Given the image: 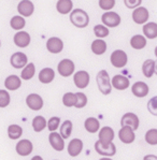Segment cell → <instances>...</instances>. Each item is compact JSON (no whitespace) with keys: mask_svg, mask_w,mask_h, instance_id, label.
I'll list each match as a JSON object with an SVG mask.
<instances>
[{"mask_svg":"<svg viewBox=\"0 0 157 160\" xmlns=\"http://www.w3.org/2000/svg\"><path fill=\"white\" fill-rule=\"evenodd\" d=\"M70 21L75 27L78 28H84L89 23V16L84 10L82 9H75L71 12L70 14Z\"/></svg>","mask_w":157,"mask_h":160,"instance_id":"obj_1","label":"cell"},{"mask_svg":"<svg viewBox=\"0 0 157 160\" xmlns=\"http://www.w3.org/2000/svg\"><path fill=\"white\" fill-rule=\"evenodd\" d=\"M97 85L100 92L104 95H109L112 92V82L110 80V76L105 70H101L98 72L96 76Z\"/></svg>","mask_w":157,"mask_h":160,"instance_id":"obj_2","label":"cell"},{"mask_svg":"<svg viewBox=\"0 0 157 160\" xmlns=\"http://www.w3.org/2000/svg\"><path fill=\"white\" fill-rule=\"evenodd\" d=\"M110 60H111L112 66H114L115 68H124L127 65L128 61V56L122 50H116L110 56Z\"/></svg>","mask_w":157,"mask_h":160,"instance_id":"obj_3","label":"cell"},{"mask_svg":"<svg viewBox=\"0 0 157 160\" xmlns=\"http://www.w3.org/2000/svg\"><path fill=\"white\" fill-rule=\"evenodd\" d=\"M139 117L137 116L134 113H126L124 114V116L122 117L121 119V125L122 127H129L131 128L134 131H136L139 128Z\"/></svg>","mask_w":157,"mask_h":160,"instance_id":"obj_4","label":"cell"},{"mask_svg":"<svg viewBox=\"0 0 157 160\" xmlns=\"http://www.w3.org/2000/svg\"><path fill=\"white\" fill-rule=\"evenodd\" d=\"M95 149L99 155H102V156H108L111 157L114 156L115 152H116V146L111 143V144H104L98 140V141L95 143Z\"/></svg>","mask_w":157,"mask_h":160,"instance_id":"obj_5","label":"cell"},{"mask_svg":"<svg viewBox=\"0 0 157 160\" xmlns=\"http://www.w3.org/2000/svg\"><path fill=\"white\" fill-rule=\"evenodd\" d=\"M57 69L61 76L67 78V76H70L71 74H73L75 66H74V63H73V61L70 60V59H63V60L58 63Z\"/></svg>","mask_w":157,"mask_h":160,"instance_id":"obj_6","label":"cell"},{"mask_svg":"<svg viewBox=\"0 0 157 160\" xmlns=\"http://www.w3.org/2000/svg\"><path fill=\"white\" fill-rule=\"evenodd\" d=\"M26 104L29 109L33 111H39L43 108V99L38 93H30L26 98Z\"/></svg>","mask_w":157,"mask_h":160,"instance_id":"obj_7","label":"cell"},{"mask_svg":"<svg viewBox=\"0 0 157 160\" xmlns=\"http://www.w3.org/2000/svg\"><path fill=\"white\" fill-rule=\"evenodd\" d=\"M89 74L86 71H78L73 76V82H74L75 86L80 89H84L86 88L88 84H89Z\"/></svg>","mask_w":157,"mask_h":160,"instance_id":"obj_8","label":"cell"},{"mask_svg":"<svg viewBox=\"0 0 157 160\" xmlns=\"http://www.w3.org/2000/svg\"><path fill=\"white\" fill-rule=\"evenodd\" d=\"M101 21L108 27H117L121 24V16L116 12H107L101 16Z\"/></svg>","mask_w":157,"mask_h":160,"instance_id":"obj_9","label":"cell"},{"mask_svg":"<svg viewBox=\"0 0 157 160\" xmlns=\"http://www.w3.org/2000/svg\"><path fill=\"white\" fill-rule=\"evenodd\" d=\"M63 138L61 137L60 133L57 132H51L48 135V141H50L51 146L55 149L56 152H61L65 148V142H63Z\"/></svg>","mask_w":157,"mask_h":160,"instance_id":"obj_10","label":"cell"},{"mask_svg":"<svg viewBox=\"0 0 157 160\" xmlns=\"http://www.w3.org/2000/svg\"><path fill=\"white\" fill-rule=\"evenodd\" d=\"M10 62H11V65L13 66L14 68L21 69L27 66L28 58H27L26 54L22 53V52H18V53H14L13 55L11 56Z\"/></svg>","mask_w":157,"mask_h":160,"instance_id":"obj_11","label":"cell"},{"mask_svg":"<svg viewBox=\"0 0 157 160\" xmlns=\"http://www.w3.org/2000/svg\"><path fill=\"white\" fill-rule=\"evenodd\" d=\"M16 152L19 155V156H28L33 152V145L29 140H21L18 144H16Z\"/></svg>","mask_w":157,"mask_h":160,"instance_id":"obj_12","label":"cell"},{"mask_svg":"<svg viewBox=\"0 0 157 160\" xmlns=\"http://www.w3.org/2000/svg\"><path fill=\"white\" fill-rule=\"evenodd\" d=\"M119 140L125 144H131L134 143L136 135L131 128L129 127H122L121 130L119 131Z\"/></svg>","mask_w":157,"mask_h":160,"instance_id":"obj_13","label":"cell"},{"mask_svg":"<svg viewBox=\"0 0 157 160\" xmlns=\"http://www.w3.org/2000/svg\"><path fill=\"white\" fill-rule=\"evenodd\" d=\"M46 48L50 53L52 54H58L63 51V42L60 40L59 38L56 37H52L48 40L46 42Z\"/></svg>","mask_w":157,"mask_h":160,"instance_id":"obj_14","label":"cell"},{"mask_svg":"<svg viewBox=\"0 0 157 160\" xmlns=\"http://www.w3.org/2000/svg\"><path fill=\"white\" fill-rule=\"evenodd\" d=\"M149 11L144 7H139L134 11L132 13V19H134V23L137 24H144L148 22L149 19Z\"/></svg>","mask_w":157,"mask_h":160,"instance_id":"obj_15","label":"cell"},{"mask_svg":"<svg viewBox=\"0 0 157 160\" xmlns=\"http://www.w3.org/2000/svg\"><path fill=\"white\" fill-rule=\"evenodd\" d=\"M35 11V6L30 0H22L18 6V12L23 16H30Z\"/></svg>","mask_w":157,"mask_h":160,"instance_id":"obj_16","label":"cell"},{"mask_svg":"<svg viewBox=\"0 0 157 160\" xmlns=\"http://www.w3.org/2000/svg\"><path fill=\"white\" fill-rule=\"evenodd\" d=\"M112 86L117 90H125L129 87V78L124 75L116 74L112 78Z\"/></svg>","mask_w":157,"mask_h":160,"instance_id":"obj_17","label":"cell"},{"mask_svg":"<svg viewBox=\"0 0 157 160\" xmlns=\"http://www.w3.org/2000/svg\"><path fill=\"white\" fill-rule=\"evenodd\" d=\"M14 43L18 48H26L30 43V36L26 31H18L14 34Z\"/></svg>","mask_w":157,"mask_h":160,"instance_id":"obj_18","label":"cell"},{"mask_svg":"<svg viewBox=\"0 0 157 160\" xmlns=\"http://www.w3.org/2000/svg\"><path fill=\"white\" fill-rule=\"evenodd\" d=\"M99 141L104 144H111L114 139V131L111 127H104L99 131Z\"/></svg>","mask_w":157,"mask_h":160,"instance_id":"obj_19","label":"cell"},{"mask_svg":"<svg viewBox=\"0 0 157 160\" xmlns=\"http://www.w3.org/2000/svg\"><path fill=\"white\" fill-rule=\"evenodd\" d=\"M83 149V142L80 139H73L68 145V154L71 157H77Z\"/></svg>","mask_w":157,"mask_h":160,"instance_id":"obj_20","label":"cell"},{"mask_svg":"<svg viewBox=\"0 0 157 160\" xmlns=\"http://www.w3.org/2000/svg\"><path fill=\"white\" fill-rule=\"evenodd\" d=\"M131 92L134 96H136V97L143 98L149 93V86L146 83H144V82H137L132 85Z\"/></svg>","mask_w":157,"mask_h":160,"instance_id":"obj_21","label":"cell"},{"mask_svg":"<svg viewBox=\"0 0 157 160\" xmlns=\"http://www.w3.org/2000/svg\"><path fill=\"white\" fill-rule=\"evenodd\" d=\"M22 85L21 78L18 75H9L4 81V86L9 90H18Z\"/></svg>","mask_w":157,"mask_h":160,"instance_id":"obj_22","label":"cell"},{"mask_svg":"<svg viewBox=\"0 0 157 160\" xmlns=\"http://www.w3.org/2000/svg\"><path fill=\"white\" fill-rule=\"evenodd\" d=\"M55 78V72L51 68H44L39 73V81L43 84H48L52 83V81Z\"/></svg>","mask_w":157,"mask_h":160,"instance_id":"obj_23","label":"cell"},{"mask_svg":"<svg viewBox=\"0 0 157 160\" xmlns=\"http://www.w3.org/2000/svg\"><path fill=\"white\" fill-rule=\"evenodd\" d=\"M84 127L86 129V131L89 132V133H96L100 128V122L97 118L88 117L84 122Z\"/></svg>","mask_w":157,"mask_h":160,"instance_id":"obj_24","label":"cell"},{"mask_svg":"<svg viewBox=\"0 0 157 160\" xmlns=\"http://www.w3.org/2000/svg\"><path fill=\"white\" fill-rule=\"evenodd\" d=\"M155 66L156 62L153 60V59H148L143 62V66H142V72H143V75L145 78H152L153 74L155 73Z\"/></svg>","mask_w":157,"mask_h":160,"instance_id":"obj_25","label":"cell"},{"mask_svg":"<svg viewBox=\"0 0 157 160\" xmlns=\"http://www.w3.org/2000/svg\"><path fill=\"white\" fill-rule=\"evenodd\" d=\"M72 0H58L56 4V9L60 14H69L72 10Z\"/></svg>","mask_w":157,"mask_h":160,"instance_id":"obj_26","label":"cell"},{"mask_svg":"<svg viewBox=\"0 0 157 160\" xmlns=\"http://www.w3.org/2000/svg\"><path fill=\"white\" fill-rule=\"evenodd\" d=\"M130 45L134 50H142V48H144L146 45L145 37L141 36V34H136V36H134L130 40Z\"/></svg>","mask_w":157,"mask_h":160,"instance_id":"obj_27","label":"cell"},{"mask_svg":"<svg viewBox=\"0 0 157 160\" xmlns=\"http://www.w3.org/2000/svg\"><path fill=\"white\" fill-rule=\"evenodd\" d=\"M143 33L148 39L157 38V24L156 23H146L143 26Z\"/></svg>","mask_w":157,"mask_h":160,"instance_id":"obj_28","label":"cell"},{"mask_svg":"<svg viewBox=\"0 0 157 160\" xmlns=\"http://www.w3.org/2000/svg\"><path fill=\"white\" fill-rule=\"evenodd\" d=\"M92 51H93V53L96 54V55H102V54H104L105 51H107V43H105L104 40L97 39V40L93 41Z\"/></svg>","mask_w":157,"mask_h":160,"instance_id":"obj_29","label":"cell"},{"mask_svg":"<svg viewBox=\"0 0 157 160\" xmlns=\"http://www.w3.org/2000/svg\"><path fill=\"white\" fill-rule=\"evenodd\" d=\"M35 72H36L35 65H33V62H30L23 69V71H22V74H21V78H23V80H25V81H29V80H31V78H33Z\"/></svg>","mask_w":157,"mask_h":160,"instance_id":"obj_30","label":"cell"},{"mask_svg":"<svg viewBox=\"0 0 157 160\" xmlns=\"http://www.w3.org/2000/svg\"><path fill=\"white\" fill-rule=\"evenodd\" d=\"M23 134V129L18 125H11L8 128V135L11 140H18Z\"/></svg>","mask_w":157,"mask_h":160,"instance_id":"obj_31","label":"cell"},{"mask_svg":"<svg viewBox=\"0 0 157 160\" xmlns=\"http://www.w3.org/2000/svg\"><path fill=\"white\" fill-rule=\"evenodd\" d=\"M48 126V122H46L45 118L43 116H36L33 120V128L36 132H41L42 130Z\"/></svg>","mask_w":157,"mask_h":160,"instance_id":"obj_32","label":"cell"},{"mask_svg":"<svg viewBox=\"0 0 157 160\" xmlns=\"http://www.w3.org/2000/svg\"><path fill=\"white\" fill-rule=\"evenodd\" d=\"M63 103L67 108L75 107V104H77V93H73V92L65 93L63 97Z\"/></svg>","mask_w":157,"mask_h":160,"instance_id":"obj_33","label":"cell"},{"mask_svg":"<svg viewBox=\"0 0 157 160\" xmlns=\"http://www.w3.org/2000/svg\"><path fill=\"white\" fill-rule=\"evenodd\" d=\"M72 122L71 120H65L60 126V134L63 139H69L72 132Z\"/></svg>","mask_w":157,"mask_h":160,"instance_id":"obj_34","label":"cell"},{"mask_svg":"<svg viewBox=\"0 0 157 160\" xmlns=\"http://www.w3.org/2000/svg\"><path fill=\"white\" fill-rule=\"evenodd\" d=\"M10 25L14 30H21L25 27V19H24V17L18 15L13 16L11 18V22H10Z\"/></svg>","mask_w":157,"mask_h":160,"instance_id":"obj_35","label":"cell"},{"mask_svg":"<svg viewBox=\"0 0 157 160\" xmlns=\"http://www.w3.org/2000/svg\"><path fill=\"white\" fill-rule=\"evenodd\" d=\"M145 141L149 145H157V129H149L146 131Z\"/></svg>","mask_w":157,"mask_h":160,"instance_id":"obj_36","label":"cell"},{"mask_svg":"<svg viewBox=\"0 0 157 160\" xmlns=\"http://www.w3.org/2000/svg\"><path fill=\"white\" fill-rule=\"evenodd\" d=\"M109 29L104 25H97L94 27V33L97 38H105L109 36Z\"/></svg>","mask_w":157,"mask_h":160,"instance_id":"obj_37","label":"cell"},{"mask_svg":"<svg viewBox=\"0 0 157 160\" xmlns=\"http://www.w3.org/2000/svg\"><path fill=\"white\" fill-rule=\"evenodd\" d=\"M60 124V118L57 116L51 117L48 122V128L51 132H55V130H57L58 126Z\"/></svg>","mask_w":157,"mask_h":160,"instance_id":"obj_38","label":"cell"},{"mask_svg":"<svg viewBox=\"0 0 157 160\" xmlns=\"http://www.w3.org/2000/svg\"><path fill=\"white\" fill-rule=\"evenodd\" d=\"M10 104V95L4 89L0 90V108H6Z\"/></svg>","mask_w":157,"mask_h":160,"instance_id":"obj_39","label":"cell"},{"mask_svg":"<svg viewBox=\"0 0 157 160\" xmlns=\"http://www.w3.org/2000/svg\"><path fill=\"white\" fill-rule=\"evenodd\" d=\"M87 104V97L83 92H77V104L74 108L82 109Z\"/></svg>","mask_w":157,"mask_h":160,"instance_id":"obj_40","label":"cell"},{"mask_svg":"<svg viewBox=\"0 0 157 160\" xmlns=\"http://www.w3.org/2000/svg\"><path fill=\"white\" fill-rule=\"evenodd\" d=\"M148 110L154 116H157V96L153 97L148 102Z\"/></svg>","mask_w":157,"mask_h":160,"instance_id":"obj_41","label":"cell"},{"mask_svg":"<svg viewBox=\"0 0 157 160\" xmlns=\"http://www.w3.org/2000/svg\"><path fill=\"white\" fill-rule=\"evenodd\" d=\"M115 6V0H99V7L102 10H111Z\"/></svg>","mask_w":157,"mask_h":160,"instance_id":"obj_42","label":"cell"},{"mask_svg":"<svg viewBox=\"0 0 157 160\" xmlns=\"http://www.w3.org/2000/svg\"><path fill=\"white\" fill-rule=\"evenodd\" d=\"M142 0H124V3L129 9H137L141 4Z\"/></svg>","mask_w":157,"mask_h":160,"instance_id":"obj_43","label":"cell"},{"mask_svg":"<svg viewBox=\"0 0 157 160\" xmlns=\"http://www.w3.org/2000/svg\"><path fill=\"white\" fill-rule=\"evenodd\" d=\"M143 160H157V156H155V155H146V156H144Z\"/></svg>","mask_w":157,"mask_h":160,"instance_id":"obj_44","label":"cell"},{"mask_svg":"<svg viewBox=\"0 0 157 160\" xmlns=\"http://www.w3.org/2000/svg\"><path fill=\"white\" fill-rule=\"evenodd\" d=\"M31 160H43V158L41 156H35L31 158Z\"/></svg>","mask_w":157,"mask_h":160,"instance_id":"obj_45","label":"cell"},{"mask_svg":"<svg viewBox=\"0 0 157 160\" xmlns=\"http://www.w3.org/2000/svg\"><path fill=\"white\" fill-rule=\"evenodd\" d=\"M99 160H112V159H110V158H104H104H101V159H99Z\"/></svg>","mask_w":157,"mask_h":160,"instance_id":"obj_46","label":"cell"},{"mask_svg":"<svg viewBox=\"0 0 157 160\" xmlns=\"http://www.w3.org/2000/svg\"><path fill=\"white\" fill-rule=\"evenodd\" d=\"M155 56H156V57H157V46H156V48H155Z\"/></svg>","mask_w":157,"mask_h":160,"instance_id":"obj_47","label":"cell"},{"mask_svg":"<svg viewBox=\"0 0 157 160\" xmlns=\"http://www.w3.org/2000/svg\"><path fill=\"white\" fill-rule=\"evenodd\" d=\"M155 73L157 74V62H156V66H155Z\"/></svg>","mask_w":157,"mask_h":160,"instance_id":"obj_48","label":"cell"}]
</instances>
